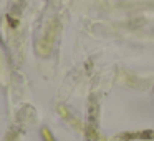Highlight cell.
Segmentation results:
<instances>
[{
    "instance_id": "cell-1",
    "label": "cell",
    "mask_w": 154,
    "mask_h": 141,
    "mask_svg": "<svg viewBox=\"0 0 154 141\" xmlns=\"http://www.w3.org/2000/svg\"><path fill=\"white\" fill-rule=\"evenodd\" d=\"M123 139H131V138H154V131H143V133H133V134H123Z\"/></svg>"
},
{
    "instance_id": "cell-2",
    "label": "cell",
    "mask_w": 154,
    "mask_h": 141,
    "mask_svg": "<svg viewBox=\"0 0 154 141\" xmlns=\"http://www.w3.org/2000/svg\"><path fill=\"white\" fill-rule=\"evenodd\" d=\"M43 136H45V139H47V141H55V139H53V138H51V134H50V133H48V131H47V130H43Z\"/></svg>"
}]
</instances>
